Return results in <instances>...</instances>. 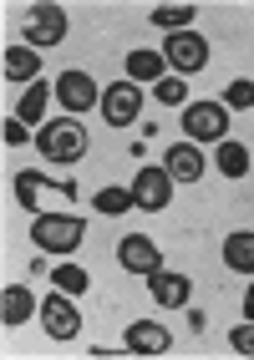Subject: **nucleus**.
<instances>
[{"label": "nucleus", "mask_w": 254, "mask_h": 360, "mask_svg": "<svg viewBox=\"0 0 254 360\" xmlns=\"http://www.w3.org/2000/svg\"><path fill=\"white\" fill-rule=\"evenodd\" d=\"M87 127L77 122V117H56V122H46L41 132H36V148H41V158L46 162H61V167H72V162H82L87 158Z\"/></svg>", "instance_id": "f257e3e1"}, {"label": "nucleus", "mask_w": 254, "mask_h": 360, "mask_svg": "<svg viewBox=\"0 0 254 360\" xmlns=\"http://www.w3.org/2000/svg\"><path fill=\"white\" fill-rule=\"evenodd\" d=\"M82 238H87V224L77 213H36V224H31V244L41 254H77Z\"/></svg>", "instance_id": "f03ea898"}, {"label": "nucleus", "mask_w": 254, "mask_h": 360, "mask_svg": "<svg viewBox=\"0 0 254 360\" xmlns=\"http://www.w3.org/2000/svg\"><path fill=\"white\" fill-rule=\"evenodd\" d=\"M183 132H189L193 142H214V148H219V142L229 137V107L224 102H189V107H183Z\"/></svg>", "instance_id": "7ed1b4c3"}, {"label": "nucleus", "mask_w": 254, "mask_h": 360, "mask_svg": "<svg viewBox=\"0 0 254 360\" xmlns=\"http://www.w3.org/2000/svg\"><path fill=\"white\" fill-rule=\"evenodd\" d=\"M163 61L173 66V77H193V71L209 66V41L198 31H173L163 41Z\"/></svg>", "instance_id": "20e7f679"}, {"label": "nucleus", "mask_w": 254, "mask_h": 360, "mask_svg": "<svg viewBox=\"0 0 254 360\" xmlns=\"http://www.w3.org/2000/svg\"><path fill=\"white\" fill-rule=\"evenodd\" d=\"M137 117H143V91H137V82H112L102 86V122L107 127H132Z\"/></svg>", "instance_id": "39448f33"}, {"label": "nucleus", "mask_w": 254, "mask_h": 360, "mask_svg": "<svg viewBox=\"0 0 254 360\" xmlns=\"http://www.w3.org/2000/svg\"><path fill=\"white\" fill-rule=\"evenodd\" d=\"M41 325H46L51 340H77V335H82V309L72 304L66 290H56V295L41 300Z\"/></svg>", "instance_id": "423d86ee"}, {"label": "nucleus", "mask_w": 254, "mask_h": 360, "mask_svg": "<svg viewBox=\"0 0 254 360\" xmlns=\"http://www.w3.org/2000/svg\"><path fill=\"white\" fill-rule=\"evenodd\" d=\"M20 31H26V46H36V51L61 46V36H66V11H61V6H31L26 20H20Z\"/></svg>", "instance_id": "0eeeda50"}, {"label": "nucleus", "mask_w": 254, "mask_h": 360, "mask_svg": "<svg viewBox=\"0 0 254 360\" xmlns=\"http://www.w3.org/2000/svg\"><path fill=\"white\" fill-rule=\"evenodd\" d=\"M56 102L72 112V117H82V112H91V107H102V86L87 77V71H61L56 77Z\"/></svg>", "instance_id": "6e6552de"}, {"label": "nucleus", "mask_w": 254, "mask_h": 360, "mask_svg": "<svg viewBox=\"0 0 254 360\" xmlns=\"http://www.w3.org/2000/svg\"><path fill=\"white\" fill-rule=\"evenodd\" d=\"M173 198V178H168V167H137V178H132V208H143V213H163Z\"/></svg>", "instance_id": "1a4fd4ad"}, {"label": "nucleus", "mask_w": 254, "mask_h": 360, "mask_svg": "<svg viewBox=\"0 0 254 360\" xmlns=\"http://www.w3.org/2000/svg\"><path fill=\"white\" fill-rule=\"evenodd\" d=\"M118 264L127 274H137V279H153L158 269H163V254H158V244L148 233H127L122 244H118Z\"/></svg>", "instance_id": "9d476101"}, {"label": "nucleus", "mask_w": 254, "mask_h": 360, "mask_svg": "<svg viewBox=\"0 0 254 360\" xmlns=\"http://www.w3.org/2000/svg\"><path fill=\"white\" fill-rule=\"evenodd\" d=\"M122 345H127V355H163V350H173V335L158 320H132L127 335H122Z\"/></svg>", "instance_id": "9b49d317"}, {"label": "nucleus", "mask_w": 254, "mask_h": 360, "mask_svg": "<svg viewBox=\"0 0 254 360\" xmlns=\"http://www.w3.org/2000/svg\"><path fill=\"white\" fill-rule=\"evenodd\" d=\"M148 295H153V304H163V309H183L189 295H193V279L189 274H173V269H158L148 279Z\"/></svg>", "instance_id": "f8f14e48"}, {"label": "nucleus", "mask_w": 254, "mask_h": 360, "mask_svg": "<svg viewBox=\"0 0 254 360\" xmlns=\"http://www.w3.org/2000/svg\"><path fill=\"white\" fill-rule=\"evenodd\" d=\"M163 167H168L173 183H198V178H203V153H198V142H173L168 158H163Z\"/></svg>", "instance_id": "ddd939ff"}, {"label": "nucleus", "mask_w": 254, "mask_h": 360, "mask_svg": "<svg viewBox=\"0 0 254 360\" xmlns=\"http://www.w3.org/2000/svg\"><path fill=\"white\" fill-rule=\"evenodd\" d=\"M36 309H41V304H36V295L26 290V284H6V295H0V320H6V330L26 325Z\"/></svg>", "instance_id": "4468645a"}, {"label": "nucleus", "mask_w": 254, "mask_h": 360, "mask_svg": "<svg viewBox=\"0 0 254 360\" xmlns=\"http://www.w3.org/2000/svg\"><path fill=\"white\" fill-rule=\"evenodd\" d=\"M224 264H229L234 274H249V279H254V229L224 238Z\"/></svg>", "instance_id": "2eb2a0df"}, {"label": "nucleus", "mask_w": 254, "mask_h": 360, "mask_svg": "<svg viewBox=\"0 0 254 360\" xmlns=\"http://www.w3.org/2000/svg\"><path fill=\"white\" fill-rule=\"evenodd\" d=\"M168 77V61H163V51H143V46H137V51L127 56V82H163Z\"/></svg>", "instance_id": "dca6fc26"}, {"label": "nucleus", "mask_w": 254, "mask_h": 360, "mask_svg": "<svg viewBox=\"0 0 254 360\" xmlns=\"http://www.w3.org/2000/svg\"><path fill=\"white\" fill-rule=\"evenodd\" d=\"M36 71H41V56H36V46H6V82H36Z\"/></svg>", "instance_id": "f3484780"}, {"label": "nucleus", "mask_w": 254, "mask_h": 360, "mask_svg": "<svg viewBox=\"0 0 254 360\" xmlns=\"http://www.w3.org/2000/svg\"><path fill=\"white\" fill-rule=\"evenodd\" d=\"M214 162H219V173L224 178H244L249 173V148H244V142H219V148H214Z\"/></svg>", "instance_id": "a211bd4d"}, {"label": "nucleus", "mask_w": 254, "mask_h": 360, "mask_svg": "<svg viewBox=\"0 0 254 360\" xmlns=\"http://www.w3.org/2000/svg\"><path fill=\"white\" fill-rule=\"evenodd\" d=\"M46 102H51V86H46V82H31V86H26V97L15 102V117H20L26 127H36L41 117H46Z\"/></svg>", "instance_id": "6ab92c4d"}, {"label": "nucleus", "mask_w": 254, "mask_h": 360, "mask_svg": "<svg viewBox=\"0 0 254 360\" xmlns=\"http://www.w3.org/2000/svg\"><path fill=\"white\" fill-rule=\"evenodd\" d=\"M41 188H46V178L36 173V167H26V173H15V203L26 208V213H36V203H41Z\"/></svg>", "instance_id": "aec40b11"}, {"label": "nucleus", "mask_w": 254, "mask_h": 360, "mask_svg": "<svg viewBox=\"0 0 254 360\" xmlns=\"http://www.w3.org/2000/svg\"><path fill=\"white\" fill-rule=\"evenodd\" d=\"M193 15H198L193 6H158L148 20H153V26H163V31L173 36V31H189V20H193Z\"/></svg>", "instance_id": "412c9836"}, {"label": "nucleus", "mask_w": 254, "mask_h": 360, "mask_svg": "<svg viewBox=\"0 0 254 360\" xmlns=\"http://www.w3.org/2000/svg\"><path fill=\"white\" fill-rule=\"evenodd\" d=\"M51 284H56V290H66V295H82L91 279H87L82 264H51Z\"/></svg>", "instance_id": "4be33fe9"}, {"label": "nucleus", "mask_w": 254, "mask_h": 360, "mask_svg": "<svg viewBox=\"0 0 254 360\" xmlns=\"http://www.w3.org/2000/svg\"><path fill=\"white\" fill-rule=\"evenodd\" d=\"M91 208L107 213V219H118V213H127V208H132V188H102V193L91 198Z\"/></svg>", "instance_id": "5701e85b"}, {"label": "nucleus", "mask_w": 254, "mask_h": 360, "mask_svg": "<svg viewBox=\"0 0 254 360\" xmlns=\"http://www.w3.org/2000/svg\"><path fill=\"white\" fill-rule=\"evenodd\" d=\"M219 102H224L229 112H239V107H254V82H249V77H239V82H229Z\"/></svg>", "instance_id": "b1692460"}, {"label": "nucleus", "mask_w": 254, "mask_h": 360, "mask_svg": "<svg viewBox=\"0 0 254 360\" xmlns=\"http://www.w3.org/2000/svg\"><path fill=\"white\" fill-rule=\"evenodd\" d=\"M153 91H158V102H168V107H173V102H189V82H183V77H173V71H168V77L158 82Z\"/></svg>", "instance_id": "393cba45"}, {"label": "nucleus", "mask_w": 254, "mask_h": 360, "mask_svg": "<svg viewBox=\"0 0 254 360\" xmlns=\"http://www.w3.org/2000/svg\"><path fill=\"white\" fill-rule=\"evenodd\" d=\"M229 345H234L239 355H254V320H244V325L229 330Z\"/></svg>", "instance_id": "a878e982"}, {"label": "nucleus", "mask_w": 254, "mask_h": 360, "mask_svg": "<svg viewBox=\"0 0 254 360\" xmlns=\"http://www.w3.org/2000/svg\"><path fill=\"white\" fill-rule=\"evenodd\" d=\"M6 142H11V148H26V122H20V117H6Z\"/></svg>", "instance_id": "bb28decb"}, {"label": "nucleus", "mask_w": 254, "mask_h": 360, "mask_svg": "<svg viewBox=\"0 0 254 360\" xmlns=\"http://www.w3.org/2000/svg\"><path fill=\"white\" fill-rule=\"evenodd\" d=\"M244 315L254 320V279H249V295H244Z\"/></svg>", "instance_id": "cd10ccee"}]
</instances>
